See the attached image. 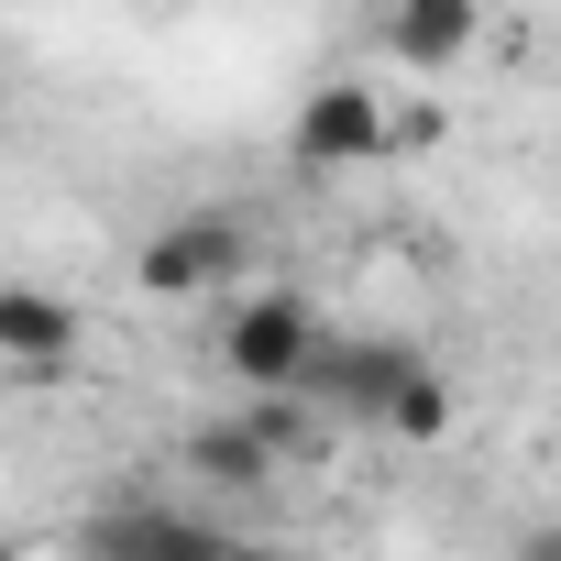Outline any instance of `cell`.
I'll list each match as a JSON object with an SVG mask.
<instances>
[{"mask_svg":"<svg viewBox=\"0 0 561 561\" xmlns=\"http://www.w3.org/2000/svg\"><path fill=\"white\" fill-rule=\"evenodd\" d=\"M309 419H353V430H386V440H440L451 430V375L419 342L331 331V353L309 375Z\"/></svg>","mask_w":561,"mask_h":561,"instance_id":"cell-1","label":"cell"},{"mask_svg":"<svg viewBox=\"0 0 561 561\" xmlns=\"http://www.w3.org/2000/svg\"><path fill=\"white\" fill-rule=\"evenodd\" d=\"M320 353H331V320H320L309 287H242L231 320H220V375H231L242 397H298V408H309Z\"/></svg>","mask_w":561,"mask_h":561,"instance_id":"cell-2","label":"cell"},{"mask_svg":"<svg viewBox=\"0 0 561 561\" xmlns=\"http://www.w3.org/2000/svg\"><path fill=\"white\" fill-rule=\"evenodd\" d=\"M298 430H309V408H298V397H242L231 419L187 430V451H176V462H187L198 484H231V495H264L275 473H287Z\"/></svg>","mask_w":561,"mask_h":561,"instance_id":"cell-3","label":"cell"},{"mask_svg":"<svg viewBox=\"0 0 561 561\" xmlns=\"http://www.w3.org/2000/svg\"><path fill=\"white\" fill-rule=\"evenodd\" d=\"M231 275H242V209H176L133 253V287L144 298H220Z\"/></svg>","mask_w":561,"mask_h":561,"instance_id":"cell-4","label":"cell"},{"mask_svg":"<svg viewBox=\"0 0 561 561\" xmlns=\"http://www.w3.org/2000/svg\"><path fill=\"white\" fill-rule=\"evenodd\" d=\"M287 154H298L309 176L375 165V154H397V111H386L364 78H320V89L298 100V122H287Z\"/></svg>","mask_w":561,"mask_h":561,"instance_id":"cell-5","label":"cell"},{"mask_svg":"<svg viewBox=\"0 0 561 561\" xmlns=\"http://www.w3.org/2000/svg\"><path fill=\"white\" fill-rule=\"evenodd\" d=\"M78 561H231V539L187 506H154V495H122L78 528Z\"/></svg>","mask_w":561,"mask_h":561,"instance_id":"cell-6","label":"cell"},{"mask_svg":"<svg viewBox=\"0 0 561 561\" xmlns=\"http://www.w3.org/2000/svg\"><path fill=\"white\" fill-rule=\"evenodd\" d=\"M375 45H386L408 78H451V67L484 45V0H386Z\"/></svg>","mask_w":561,"mask_h":561,"instance_id":"cell-7","label":"cell"},{"mask_svg":"<svg viewBox=\"0 0 561 561\" xmlns=\"http://www.w3.org/2000/svg\"><path fill=\"white\" fill-rule=\"evenodd\" d=\"M89 353V320L56 298V287H34V275H23V287H0V364H12V375H56V364H78Z\"/></svg>","mask_w":561,"mask_h":561,"instance_id":"cell-8","label":"cell"},{"mask_svg":"<svg viewBox=\"0 0 561 561\" xmlns=\"http://www.w3.org/2000/svg\"><path fill=\"white\" fill-rule=\"evenodd\" d=\"M231 561H309V550H287V539H231Z\"/></svg>","mask_w":561,"mask_h":561,"instance_id":"cell-9","label":"cell"},{"mask_svg":"<svg viewBox=\"0 0 561 561\" xmlns=\"http://www.w3.org/2000/svg\"><path fill=\"white\" fill-rule=\"evenodd\" d=\"M517 561H561V528H528V539H517Z\"/></svg>","mask_w":561,"mask_h":561,"instance_id":"cell-10","label":"cell"}]
</instances>
